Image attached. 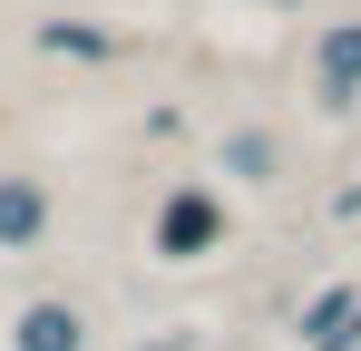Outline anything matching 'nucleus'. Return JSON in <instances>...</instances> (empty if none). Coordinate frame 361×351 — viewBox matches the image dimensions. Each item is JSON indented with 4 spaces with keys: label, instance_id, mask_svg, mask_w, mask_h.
<instances>
[{
    "label": "nucleus",
    "instance_id": "obj_5",
    "mask_svg": "<svg viewBox=\"0 0 361 351\" xmlns=\"http://www.w3.org/2000/svg\"><path fill=\"white\" fill-rule=\"evenodd\" d=\"M225 166H235V176H264V166H274V147H264V137H235V147H225Z\"/></svg>",
    "mask_w": 361,
    "mask_h": 351
},
{
    "label": "nucleus",
    "instance_id": "obj_4",
    "mask_svg": "<svg viewBox=\"0 0 361 351\" xmlns=\"http://www.w3.org/2000/svg\"><path fill=\"white\" fill-rule=\"evenodd\" d=\"M39 234V185H0V244H30Z\"/></svg>",
    "mask_w": 361,
    "mask_h": 351
},
{
    "label": "nucleus",
    "instance_id": "obj_6",
    "mask_svg": "<svg viewBox=\"0 0 361 351\" xmlns=\"http://www.w3.org/2000/svg\"><path fill=\"white\" fill-rule=\"evenodd\" d=\"M157 351H185V342H157Z\"/></svg>",
    "mask_w": 361,
    "mask_h": 351
},
{
    "label": "nucleus",
    "instance_id": "obj_3",
    "mask_svg": "<svg viewBox=\"0 0 361 351\" xmlns=\"http://www.w3.org/2000/svg\"><path fill=\"white\" fill-rule=\"evenodd\" d=\"M20 351H78V312H68V302H39V312L20 322Z\"/></svg>",
    "mask_w": 361,
    "mask_h": 351
},
{
    "label": "nucleus",
    "instance_id": "obj_2",
    "mask_svg": "<svg viewBox=\"0 0 361 351\" xmlns=\"http://www.w3.org/2000/svg\"><path fill=\"white\" fill-rule=\"evenodd\" d=\"M205 234H215V195H176L166 205V254H195Z\"/></svg>",
    "mask_w": 361,
    "mask_h": 351
},
{
    "label": "nucleus",
    "instance_id": "obj_1",
    "mask_svg": "<svg viewBox=\"0 0 361 351\" xmlns=\"http://www.w3.org/2000/svg\"><path fill=\"white\" fill-rule=\"evenodd\" d=\"M361 88V20H342V30H322V98L342 108Z\"/></svg>",
    "mask_w": 361,
    "mask_h": 351
}]
</instances>
